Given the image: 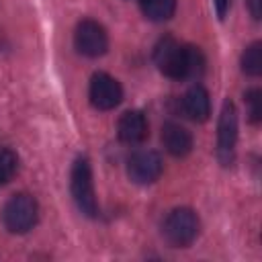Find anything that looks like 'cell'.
Instances as JSON below:
<instances>
[{"label": "cell", "instance_id": "cell-1", "mask_svg": "<svg viewBox=\"0 0 262 262\" xmlns=\"http://www.w3.org/2000/svg\"><path fill=\"white\" fill-rule=\"evenodd\" d=\"M154 61L158 70L172 80H190L205 72L203 51L192 45H180L172 37L160 39L154 51Z\"/></svg>", "mask_w": 262, "mask_h": 262}, {"label": "cell", "instance_id": "cell-2", "mask_svg": "<svg viewBox=\"0 0 262 262\" xmlns=\"http://www.w3.org/2000/svg\"><path fill=\"white\" fill-rule=\"evenodd\" d=\"M199 229H201V221H199L196 213L188 207H178V209L170 211L162 225V233H164L166 242L174 248L190 246L196 239Z\"/></svg>", "mask_w": 262, "mask_h": 262}, {"label": "cell", "instance_id": "cell-3", "mask_svg": "<svg viewBox=\"0 0 262 262\" xmlns=\"http://www.w3.org/2000/svg\"><path fill=\"white\" fill-rule=\"evenodd\" d=\"M37 217H39L37 201L27 192H18L10 196L2 209V223L10 233H27L29 229L35 227Z\"/></svg>", "mask_w": 262, "mask_h": 262}, {"label": "cell", "instance_id": "cell-4", "mask_svg": "<svg viewBox=\"0 0 262 262\" xmlns=\"http://www.w3.org/2000/svg\"><path fill=\"white\" fill-rule=\"evenodd\" d=\"M70 188H72V196H74L78 209L88 217H96L98 203L94 196V180H92V168H90L88 158H78L74 162Z\"/></svg>", "mask_w": 262, "mask_h": 262}, {"label": "cell", "instance_id": "cell-5", "mask_svg": "<svg viewBox=\"0 0 262 262\" xmlns=\"http://www.w3.org/2000/svg\"><path fill=\"white\" fill-rule=\"evenodd\" d=\"M237 143V113L231 100H225L219 115V127H217V158L223 166L233 162Z\"/></svg>", "mask_w": 262, "mask_h": 262}, {"label": "cell", "instance_id": "cell-6", "mask_svg": "<svg viewBox=\"0 0 262 262\" xmlns=\"http://www.w3.org/2000/svg\"><path fill=\"white\" fill-rule=\"evenodd\" d=\"M76 49L86 57H100L108 47V35L104 27L92 18H84L78 23L74 33Z\"/></svg>", "mask_w": 262, "mask_h": 262}, {"label": "cell", "instance_id": "cell-7", "mask_svg": "<svg viewBox=\"0 0 262 262\" xmlns=\"http://www.w3.org/2000/svg\"><path fill=\"white\" fill-rule=\"evenodd\" d=\"M164 170V162L154 149H139L127 162V174L137 184H151L160 178Z\"/></svg>", "mask_w": 262, "mask_h": 262}, {"label": "cell", "instance_id": "cell-8", "mask_svg": "<svg viewBox=\"0 0 262 262\" xmlns=\"http://www.w3.org/2000/svg\"><path fill=\"white\" fill-rule=\"evenodd\" d=\"M121 100H123V88L113 76H108L104 72H98V74L92 76V80H90V102L98 111H111Z\"/></svg>", "mask_w": 262, "mask_h": 262}, {"label": "cell", "instance_id": "cell-9", "mask_svg": "<svg viewBox=\"0 0 262 262\" xmlns=\"http://www.w3.org/2000/svg\"><path fill=\"white\" fill-rule=\"evenodd\" d=\"M117 135L127 145H137L147 137V119L141 111H127L117 123Z\"/></svg>", "mask_w": 262, "mask_h": 262}, {"label": "cell", "instance_id": "cell-10", "mask_svg": "<svg viewBox=\"0 0 262 262\" xmlns=\"http://www.w3.org/2000/svg\"><path fill=\"white\" fill-rule=\"evenodd\" d=\"M182 111L188 119L196 121V123H203L209 119L211 115V98H209V92L201 86V84H194L190 86L184 96H182Z\"/></svg>", "mask_w": 262, "mask_h": 262}, {"label": "cell", "instance_id": "cell-11", "mask_svg": "<svg viewBox=\"0 0 262 262\" xmlns=\"http://www.w3.org/2000/svg\"><path fill=\"white\" fill-rule=\"evenodd\" d=\"M162 143L174 158H184L192 149V135L178 123H166L162 127Z\"/></svg>", "mask_w": 262, "mask_h": 262}, {"label": "cell", "instance_id": "cell-12", "mask_svg": "<svg viewBox=\"0 0 262 262\" xmlns=\"http://www.w3.org/2000/svg\"><path fill=\"white\" fill-rule=\"evenodd\" d=\"M174 10H176V0H141V12L154 23L172 18Z\"/></svg>", "mask_w": 262, "mask_h": 262}, {"label": "cell", "instance_id": "cell-13", "mask_svg": "<svg viewBox=\"0 0 262 262\" xmlns=\"http://www.w3.org/2000/svg\"><path fill=\"white\" fill-rule=\"evenodd\" d=\"M242 70L248 76H260L262 74V45L260 43H252L242 53Z\"/></svg>", "mask_w": 262, "mask_h": 262}, {"label": "cell", "instance_id": "cell-14", "mask_svg": "<svg viewBox=\"0 0 262 262\" xmlns=\"http://www.w3.org/2000/svg\"><path fill=\"white\" fill-rule=\"evenodd\" d=\"M18 170V156L8 149V147H2L0 149V184H6L14 178Z\"/></svg>", "mask_w": 262, "mask_h": 262}, {"label": "cell", "instance_id": "cell-15", "mask_svg": "<svg viewBox=\"0 0 262 262\" xmlns=\"http://www.w3.org/2000/svg\"><path fill=\"white\" fill-rule=\"evenodd\" d=\"M246 104H248V115L252 123H258L262 119V92L258 88H252L246 92Z\"/></svg>", "mask_w": 262, "mask_h": 262}, {"label": "cell", "instance_id": "cell-16", "mask_svg": "<svg viewBox=\"0 0 262 262\" xmlns=\"http://www.w3.org/2000/svg\"><path fill=\"white\" fill-rule=\"evenodd\" d=\"M248 2V8H250V14L254 20H260L262 16V0H246Z\"/></svg>", "mask_w": 262, "mask_h": 262}, {"label": "cell", "instance_id": "cell-17", "mask_svg": "<svg viewBox=\"0 0 262 262\" xmlns=\"http://www.w3.org/2000/svg\"><path fill=\"white\" fill-rule=\"evenodd\" d=\"M213 4H215V10H217V16H219V18H225L231 0H213Z\"/></svg>", "mask_w": 262, "mask_h": 262}]
</instances>
